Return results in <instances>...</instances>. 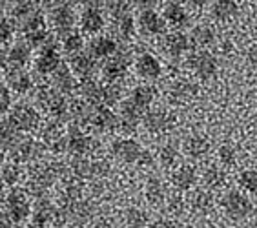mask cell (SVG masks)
<instances>
[{
  "label": "cell",
  "instance_id": "cell-48",
  "mask_svg": "<svg viewBox=\"0 0 257 228\" xmlns=\"http://www.w3.org/2000/svg\"><path fill=\"white\" fill-rule=\"evenodd\" d=\"M109 15L115 19H120L124 15H130V8L126 2H113V4H109Z\"/></svg>",
  "mask_w": 257,
  "mask_h": 228
},
{
  "label": "cell",
  "instance_id": "cell-35",
  "mask_svg": "<svg viewBox=\"0 0 257 228\" xmlns=\"http://www.w3.org/2000/svg\"><path fill=\"white\" fill-rule=\"evenodd\" d=\"M124 224L126 228H144L150 224V215L146 210L130 206L124 210Z\"/></svg>",
  "mask_w": 257,
  "mask_h": 228
},
{
  "label": "cell",
  "instance_id": "cell-16",
  "mask_svg": "<svg viewBox=\"0 0 257 228\" xmlns=\"http://www.w3.org/2000/svg\"><path fill=\"white\" fill-rule=\"evenodd\" d=\"M128 64H130V59H128V55H126V51H117V53H115L111 59L106 60V64H104V68H102L104 79L108 80V82H117L124 75Z\"/></svg>",
  "mask_w": 257,
  "mask_h": 228
},
{
  "label": "cell",
  "instance_id": "cell-6",
  "mask_svg": "<svg viewBox=\"0 0 257 228\" xmlns=\"http://www.w3.org/2000/svg\"><path fill=\"white\" fill-rule=\"evenodd\" d=\"M111 154L126 164H139L146 152L135 139H117L111 143Z\"/></svg>",
  "mask_w": 257,
  "mask_h": 228
},
{
  "label": "cell",
  "instance_id": "cell-18",
  "mask_svg": "<svg viewBox=\"0 0 257 228\" xmlns=\"http://www.w3.org/2000/svg\"><path fill=\"white\" fill-rule=\"evenodd\" d=\"M163 19L166 20V24L175 28V31H179V28H184V26L188 24V11L184 8L183 4H179V2H168V4L164 6V11H163Z\"/></svg>",
  "mask_w": 257,
  "mask_h": 228
},
{
  "label": "cell",
  "instance_id": "cell-40",
  "mask_svg": "<svg viewBox=\"0 0 257 228\" xmlns=\"http://www.w3.org/2000/svg\"><path fill=\"white\" fill-rule=\"evenodd\" d=\"M113 22H115V31H117V35L120 39H130L135 33V19L132 17V13L120 17V19H115Z\"/></svg>",
  "mask_w": 257,
  "mask_h": 228
},
{
  "label": "cell",
  "instance_id": "cell-17",
  "mask_svg": "<svg viewBox=\"0 0 257 228\" xmlns=\"http://www.w3.org/2000/svg\"><path fill=\"white\" fill-rule=\"evenodd\" d=\"M104 28V15L99 8L88 6L80 15V30L88 35H97Z\"/></svg>",
  "mask_w": 257,
  "mask_h": 228
},
{
  "label": "cell",
  "instance_id": "cell-4",
  "mask_svg": "<svg viewBox=\"0 0 257 228\" xmlns=\"http://www.w3.org/2000/svg\"><path fill=\"white\" fill-rule=\"evenodd\" d=\"M62 64L64 62L60 59L59 44L53 39H50L42 46V51H40L37 60H35V68H37V71L40 75H53Z\"/></svg>",
  "mask_w": 257,
  "mask_h": 228
},
{
  "label": "cell",
  "instance_id": "cell-25",
  "mask_svg": "<svg viewBox=\"0 0 257 228\" xmlns=\"http://www.w3.org/2000/svg\"><path fill=\"white\" fill-rule=\"evenodd\" d=\"M190 210L192 213L195 215H208V213L212 212L213 208V197L212 193L206 192V190H197V192L192 193V197H190Z\"/></svg>",
  "mask_w": 257,
  "mask_h": 228
},
{
  "label": "cell",
  "instance_id": "cell-24",
  "mask_svg": "<svg viewBox=\"0 0 257 228\" xmlns=\"http://www.w3.org/2000/svg\"><path fill=\"white\" fill-rule=\"evenodd\" d=\"M183 150L190 159H203L210 152V141L199 134L188 135L183 144Z\"/></svg>",
  "mask_w": 257,
  "mask_h": 228
},
{
  "label": "cell",
  "instance_id": "cell-31",
  "mask_svg": "<svg viewBox=\"0 0 257 228\" xmlns=\"http://www.w3.org/2000/svg\"><path fill=\"white\" fill-rule=\"evenodd\" d=\"M155 95H157V91H155L154 86L141 84V86H137V88H134V91H132V95H130V100L135 102L141 109L148 111L150 104H152L155 99Z\"/></svg>",
  "mask_w": 257,
  "mask_h": 228
},
{
  "label": "cell",
  "instance_id": "cell-53",
  "mask_svg": "<svg viewBox=\"0 0 257 228\" xmlns=\"http://www.w3.org/2000/svg\"><path fill=\"white\" fill-rule=\"evenodd\" d=\"M197 228H208V226H204V224H201V226H197Z\"/></svg>",
  "mask_w": 257,
  "mask_h": 228
},
{
  "label": "cell",
  "instance_id": "cell-12",
  "mask_svg": "<svg viewBox=\"0 0 257 228\" xmlns=\"http://www.w3.org/2000/svg\"><path fill=\"white\" fill-rule=\"evenodd\" d=\"M199 88L197 84H193L192 80L188 79H175L170 86L168 91V99L173 104H184L188 100L195 99Z\"/></svg>",
  "mask_w": 257,
  "mask_h": 228
},
{
  "label": "cell",
  "instance_id": "cell-55",
  "mask_svg": "<svg viewBox=\"0 0 257 228\" xmlns=\"http://www.w3.org/2000/svg\"><path fill=\"white\" fill-rule=\"evenodd\" d=\"M31 228H33V226H31Z\"/></svg>",
  "mask_w": 257,
  "mask_h": 228
},
{
  "label": "cell",
  "instance_id": "cell-23",
  "mask_svg": "<svg viewBox=\"0 0 257 228\" xmlns=\"http://www.w3.org/2000/svg\"><path fill=\"white\" fill-rule=\"evenodd\" d=\"M66 212V215H68V221H71V223L75 224H86L88 221H91V217H93V204L88 203V201H77V203H73L71 206H68V208H62Z\"/></svg>",
  "mask_w": 257,
  "mask_h": 228
},
{
  "label": "cell",
  "instance_id": "cell-9",
  "mask_svg": "<svg viewBox=\"0 0 257 228\" xmlns=\"http://www.w3.org/2000/svg\"><path fill=\"white\" fill-rule=\"evenodd\" d=\"M137 26L139 30H141V33H144V35L148 37L163 35L164 31H166V20L159 15L155 10H152V8H146V10H143L139 13Z\"/></svg>",
  "mask_w": 257,
  "mask_h": 228
},
{
  "label": "cell",
  "instance_id": "cell-26",
  "mask_svg": "<svg viewBox=\"0 0 257 228\" xmlns=\"http://www.w3.org/2000/svg\"><path fill=\"white\" fill-rule=\"evenodd\" d=\"M144 197L148 201L152 206H159V204H163L166 201V188H164V184L161 179L157 177H150L144 184Z\"/></svg>",
  "mask_w": 257,
  "mask_h": 228
},
{
  "label": "cell",
  "instance_id": "cell-13",
  "mask_svg": "<svg viewBox=\"0 0 257 228\" xmlns=\"http://www.w3.org/2000/svg\"><path fill=\"white\" fill-rule=\"evenodd\" d=\"M51 22H53L55 30L59 31L60 35H66L69 31H73L75 24V11L69 4H57L51 10Z\"/></svg>",
  "mask_w": 257,
  "mask_h": 228
},
{
  "label": "cell",
  "instance_id": "cell-46",
  "mask_svg": "<svg viewBox=\"0 0 257 228\" xmlns=\"http://www.w3.org/2000/svg\"><path fill=\"white\" fill-rule=\"evenodd\" d=\"M13 33H15V26H13V20L2 19V24H0V40H2V44L10 42L11 37H13Z\"/></svg>",
  "mask_w": 257,
  "mask_h": 228
},
{
  "label": "cell",
  "instance_id": "cell-1",
  "mask_svg": "<svg viewBox=\"0 0 257 228\" xmlns=\"http://www.w3.org/2000/svg\"><path fill=\"white\" fill-rule=\"evenodd\" d=\"M221 206L224 210V215L232 221H242L246 219L253 210V204L250 201L246 193L239 192V190H230L224 193V197L221 199Z\"/></svg>",
  "mask_w": 257,
  "mask_h": 228
},
{
  "label": "cell",
  "instance_id": "cell-49",
  "mask_svg": "<svg viewBox=\"0 0 257 228\" xmlns=\"http://www.w3.org/2000/svg\"><path fill=\"white\" fill-rule=\"evenodd\" d=\"M148 228H177V223L170 217H159L150 223Z\"/></svg>",
  "mask_w": 257,
  "mask_h": 228
},
{
  "label": "cell",
  "instance_id": "cell-54",
  "mask_svg": "<svg viewBox=\"0 0 257 228\" xmlns=\"http://www.w3.org/2000/svg\"><path fill=\"white\" fill-rule=\"evenodd\" d=\"M51 228H64V226H51Z\"/></svg>",
  "mask_w": 257,
  "mask_h": 228
},
{
  "label": "cell",
  "instance_id": "cell-8",
  "mask_svg": "<svg viewBox=\"0 0 257 228\" xmlns=\"http://www.w3.org/2000/svg\"><path fill=\"white\" fill-rule=\"evenodd\" d=\"M146 111L139 108L135 102L130 99L120 102V115H119V130L124 134H134L137 130L139 123H143Z\"/></svg>",
  "mask_w": 257,
  "mask_h": 228
},
{
  "label": "cell",
  "instance_id": "cell-32",
  "mask_svg": "<svg viewBox=\"0 0 257 228\" xmlns=\"http://www.w3.org/2000/svg\"><path fill=\"white\" fill-rule=\"evenodd\" d=\"M37 146L39 144L35 143L30 137H22V139L17 143V146L11 150L10 154L13 157L15 163H22V161H31L35 157V152H37Z\"/></svg>",
  "mask_w": 257,
  "mask_h": 228
},
{
  "label": "cell",
  "instance_id": "cell-33",
  "mask_svg": "<svg viewBox=\"0 0 257 228\" xmlns=\"http://www.w3.org/2000/svg\"><path fill=\"white\" fill-rule=\"evenodd\" d=\"M203 183L212 190L223 188L226 184V172L217 164H210L203 172Z\"/></svg>",
  "mask_w": 257,
  "mask_h": 228
},
{
  "label": "cell",
  "instance_id": "cell-44",
  "mask_svg": "<svg viewBox=\"0 0 257 228\" xmlns=\"http://www.w3.org/2000/svg\"><path fill=\"white\" fill-rule=\"evenodd\" d=\"M46 30V19L42 13H35L31 19L22 22V31L24 33H31V31H42Z\"/></svg>",
  "mask_w": 257,
  "mask_h": 228
},
{
  "label": "cell",
  "instance_id": "cell-21",
  "mask_svg": "<svg viewBox=\"0 0 257 228\" xmlns=\"http://www.w3.org/2000/svg\"><path fill=\"white\" fill-rule=\"evenodd\" d=\"M6 86L15 93H30L33 88V80L22 70H8L6 71Z\"/></svg>",
  "mask_w": 257,
  "mask_h": 228
},
{
  "label": "cell",
  "instance_id": "cell-15",
  "mask_svg": "<svg viewBox=\"0 0 257 228\" xmlns=\"http://www.w3.org/2000/svg\"><path fill=\"white\" fill-rule=\"evenodd\" d=\"M163 50L172 59H179L181 55H184L190 50V39L183 31H172L168 35H164Z\"/></svg>",
  "mask_w": 257,
  "mask_h": 228
},
{
  "label": "cell",
  "instance_id": "cell-41",
  "mask_svg": "<svg viewBox=\"0 0 257 228\" xmlns=\"http://www.w3.org/2000/svg\"><path fill=\"white\" fill-rule=\"evenodd\" d=\"M239 186L246 193H257V170H242L239 174Z\"/></svg>",
  "mask_w": 257,
  "mask_h": 228
},
{
  "label": "cell",
  "instance_id": "cell-39",
  "mask_svg": "<svg viewBox=\"0 0 257 228\" xmlns=\"http://www.w3.org/2000/svg\"><path fill=\"white\" fill-rule=\"evenodd\" d=\"M35 13H39V11H37V4H35V2H30V0L17 2V4L11 8V15H13V19L22 20V22H26L28 19H31Z\"/></svg>",
  "mask_w": 257,
  "mask_h": 228
},
{
  "label": "cell",
  "instance_id": "cell-5",
  "mask_svg": "<svg viewBox=\"0 0 257 228\" xmlns=\"http://www.w3.org/2000/svg\"><path fill=\"white\" fill-rule=\"evenodd\" d=\"M4 212L8 213L15 223L24 221L31 213L30 201H28V192H24V190H11V192L6 195Z\"/></svg>",
  "mask_w": 257,
  "mask_h": 228
},
{
  "label": "cell",
  "instance_id": "cell-29",
  "mask_svg": "<svg viewBox=\"0 0 257 228\" xmlns=\"http://www.w3.org/2000/svg\"><path fill=\"white\" fill-rule=\"evenodd\" d=\"M71 174L77 179L89 181V179H97V168H95V161H89L86 157H75L71 161Z\"/></svg>",
  "mask_w": 257,
  "mask_h": 228
},
{
  "label": "cell",
  "instance_id": "cell-20",
  "mask_svg": "<svg viewBox=\"0 0 257 228\" xmlns=\"http://www.w3.org/2000/svg\"><path fill=\"white\" fill-rule=\"evenodd\" d=\"M89 124H93V128L99 130V132H109V130L113 128H119V119H117V115L109 108L100 106V108L93 109V115L89 119Z\"/></svg>",
  "mask_w": 257,
  "mask_h": 228
},
{
  "label": "cell",
  "instance_id": "cell-3",
  "mask_svg": "<svg viewBox=\"0 0 257 228\" xmlns=\"http://www.w3.org/2000/svg\"><path fill=\"white\" fill-rule=\"evenodd\" d=\"M8 123L10 126L17 130V132H33L40 124V115L39 111L30 104H17L15 108L8 113Z\"/></svg>",
  "mask_w": 257,
  "mask_h": 228
},
{
  "label": "cell",
  "instance_id": "cell-7",
  "mask_svg": "<svg viewBox=\"0 0 257 228\" xmlns=\"http://www.w3.org/2000/svg\"><path fill=\"white\" fill-rule=\"evenodd\" d=\"M143 124L144 128L148 130V132H152V134H163V132H168L170 128H173L175 117H173V113L168 111V109L154 108L146 111Z\"/></svg>",
  "mask_w": 257,
  "mask_h": 228
},
{
  "label": "cell",
  "instance_id": "cell-38",
  "mask_svg": "<svg viewBox=\"0 0 257 228\" xmlns=\"http://www.w3.org/2000/svg\"><path fill=\"white\" fill-rule=\"evenodd\" d=\"M120 91H122V89L115 84V82H108L106 86H102V88H100L99 104L106 106V108H108V106L117 104V102H119V99H120Z\"/></svg>",
  "mask_w": 257,
  "mask_h": 228
},
{
  "label": "cell",
  "instance_id": "cell-28",
  "mask_svg": "<svg viewBox=\"0 0 257 228\" xmlns=\"http://www.w3.org/2000/svg\"><path fill=\"white\" fill-rule=\"evenodd\" d=\"M95 70V59L89 53H79L71 57V71L80 79H89Z\"/></svg>",
  "mask_w": 257,
  "mask_h": 228
},
{
  "label": "cell",
  "instance_id": "cell-47",
  "mask_svg": "<svg viewBox=\"0 0 257 228\" xmlns=\"http://www.w3.org/2000/svg\"><path fill=\"white\" fill-rule=\"evenodd\" d=\"M0 108H2V113H10L11 111V91L4 82L0 88Z\"/></svg>",
  "mask_w": 257,
  "mask_h": 228
},
{
  "label": "cell",
  "instance_id": "cell-2",
  "mask_svg": "<svg viewBox=\"0 0 257 228\" xmlns=\"http://www.w3.org/2000/svg\"><path fill=\"white\" fill-rule=\"evenodd\" d=\"M190 70L193 71V75L201 80H210L215 77L219 70V60L217 57L208 50H199L193 55H190L188 59Z\"/></svg>",
  "mask_w": 257,
  "mask_h": 228
},
{
  "label": "cell",
  "instance_id": "cell-37",
  "mask_svg": "<svg viewBox=\"0 0 257 228\" xmlns=\"http://www.w3.org/2000/svg\"><path fill=\"white\" fill-rule=\"evenodd\" d=\"M159 163L163 168H173L177 164L179 159V148L173 143H166L164 146H161L157 152Z\"/></svg>",
  "mask_w": 257,
  "mask_h": 228
},
{
  "label": "cell",
  "instance_id": "cell-50",
  "mask_svg": "<svg viewBox=\"0 0 257 228\" xmlns=\"http://www.w3.org/2000/svg\"><path fill=\"white\" fill-rule=\"evenodd\" d=\"M246 59H248V64L252 66V70L257 71V44H253L246 53Z\"/></svg>",
  "mask_w": 257,
  "mask_h": 228
},
{
  "label": "cell",
  "instance_id": "cell-14",
  "mask_svg": "<svg viewBox=\"0 0 257 228\" xmlns=\"http://www.w3.org/2000/svg\"><path fill=\"white\" fill-rule=\"evenodd\" d=\"M95 148H97V141L84 135L79 128H71L68 135V152H71L77 157H82L86 154H91Z\"/></svg>",
  "mask_w": 257,
  "mask_h": 228
},
{
  "label": "cell",
  "instance_id": "cell-19",
  "mask_svg": "<svg viewBox=\"0 0 257 228\" xmlns=\"http://www.w3.org/2000/svg\"><path fill=\"white\" fill-rule=\"evenodd\" d=\"M117 42L111 37H95L91 42H89V55L93 59H111L115 53H117Z\"/></svg>",
  "mask_w": 257,
  "mask_h": 228
},
{
  "label": "cell",
  "instance_id": "cell-51",
  "mask_svg": "<svg viewBox=\"0 0 257 228\" xmlns=\"http://www.w3.org/2000/svg\"><path fill=\"white\" fill-rule=\"evenodd\" d=\"M13 224H15V221L8 215L6 212H2V217H0V228H13Z\"/></svg>",
  "mask_w": 257,
  "mask_h": 228
},
{
  "label": "cell",
  "instance_id": "cell-11",
  "mask_svg": "<svg viewBox=\"0 0 257 228\" xmlns=\"http://www.w3.org/2000/svg\"><path fill=\"white\" fill-rule=\"evenodd\" d=\"M135 70L137 75L144 80H157L163 75V66L159 59L152 53H141L135 59Z\"/></svg>",
  "mask_w": 257,
  "mask_h": 228
},
{
  "label": "cell",
  "instance_id": "cell-22",
  "mask_svg": "<svg viewBox=\"0 0 257 228\" xmlns=\"http://www.w3.org/2000/svg\"><path fill=\"white\" fill-rule=\"evenodd\" d=\"M197 183V172L192 164H181L172 172V184L177 190H190Z\"/></svg>",
  "mask_w": 257,
  "mask_h": 228
},
{
  "label": "cell",
  "instance_id": "cell-45",
  "mask_svg": "<svg viewBox=\"0 0 257 228\" xmlns=\"http://www.w3.org/2000/svg\"><path fill=\"white\" fill-rule=\"evenodd\" d=\"M166 208H168V212L173 213V215H181V213L186 210V203H184V199L181 197V195L172 193V195H168V199H166Z\"/></svg>",
  "mask_w": 257,
  "mask_h": 228
},
{
  "label": "cell",
  "instance_id": "cell-34",
  "mask_svg": "<svg viewBox=\"0 0 257 228\" xmlns=\"http://www.w3.org/2000/svg\"><path fill=\"white\" fill-rule=\"evenodd\" d=\"M215 42V30L210 24H197L192 30V44L199 48H208Z\"/></svg>",
  "mask_w": 257,
  "mask_h": 228
},
{
  "label": "cell",
  "instance_id": "cell-10",
  "mask_svg": "<svg viewBox=\"0 0 257 228\" xmlns=\"http://www.w3.org/2000/svg\"><path fill=\"white\" fill-rule=\"evenodd\" d=\"M31 59V46L26 42H17L2 53V66H8V70H22V66H26Z\"/></svg>",
  "mask_w": 257,
  "mask_h": 228
},
{
  "label": "cell",
  "instance_id": "cell-52",
  "mask_svg": "<svg viewBox=\"0 0 257 228\" xmlns=\"http://www.w3.org/2000/svg\"><path fill=\"white\" fill-rule=\"evenodd\" d=\"M250 228H257V221H255V223H252V226H250Z\"/></svg>",
  "mask_w": 257,
  "mask_h": 228
},
{
  "label": "cell",
  "instance_id": "cell-30",
  "mask_svg": "<svg viewBox=\"0 0 257 228\" xmlns=\"http://www.w3.org/2000/svg\"><path fill=\"white\" fill-rule=\"evenodd\" d=\"M212 17L219 22H226V20H232L233 17L237 15L239 6L237 2L233 0H217L212 4Z\"/></svg>",
  "mask_w": 257,
  "mask_h": 228
},
{
  "label": "cell",
  "instance_id": "cell-27",
  "mask_svg": "<svg viewBox=\"0 0 257 228\" xmlns=\"http://www.w3.org/2000/svg\"><path fill=\"white\" fill-rule=\"evenodd\" d=\"M53 84L59 93H62V95L71 93L75 89V77H73L71 68H68L66 64L60 66L59 70L53 73Z\"/></svg>",
  "mask_w": 257,
  "mask_h": 228
},
{
  "label": "cell",
  "instance_id": "cell-43",
  "mask_svg": "<svg viewBox=\"0 0 257 228\" xmlns=\"http://www.w3.org/2000/svg\"><path fill=\"white\" fill-rule=\"evenodd\" d=\"M217 159L223 166H233L235 161H237V150L233 148V146H230V144H223L217 150Z\"/></svg>",
  "mask_w": 257,
  "mask_h": 228
},
{
  "label": "cell",
  "instance_id": "cell-36",
  "mask_svg": "<svg viewBox=\"0 0 257 228\" xmlns=\"http://www.w3.org/2000/svg\"><path fill=\"white\" fill-rule=\"evenodd\" d=\"M60 46H62V50L66 51L68 55L75 57V55L82 53V48H84V39L80 33L77 31H69L66 35H62V40H60Z\"/></svg>",
  "mask_w": 257,
  "mask_h": 228
},
{
  "label": "cell",
  "instance_id": "cell-42",
  "mask_svg": "<svg viewBox=\"0 0 257 228\" xmlns=\"http://www.w3.org/2000/svg\"><path fill=\"white\" fill-rule=\"evenodd\" d=\"M20 175H22V172H20L19 164H4L2 166V181L6 186H15L20 181Z\"/></svg>",
  "mask_w": 257,
  "mask_h": 228
}]
</instances>
